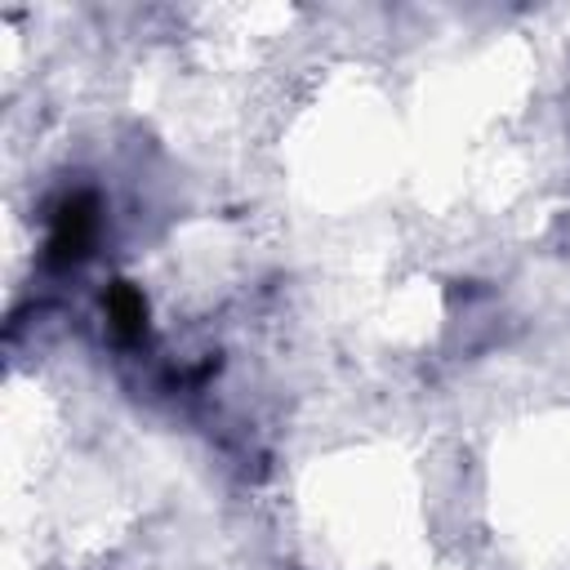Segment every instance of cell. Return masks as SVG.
Returning <instances> with one entry per match:
<instances>
[{
	"instance_id": "obj_1",
	"label": "cell",
	"mask_w": 570,
	"mask_h": 570,
	"mask_svg": "<svg viewBox=\"0 0 570 570\" xmlns=\"http://www.w3.org/2000/svg\"><path fill=\"white\" fill-rule=\"evenodd\" d=\"M94 245V200L76 196L58 209L53 218V236H49V258L53 263H76L85 249Z\"/></svg>"
},
{
	"instance_id": "obj_2",
	"label": "cell",
	"mask_w": 570,
	"mask_h": 570,
	"mask_svg": "<svg viewBox=\"0 0 570 570\" xmlns=\"http://www.w3.org/2000/svg\"><path fill=\"white\" fill-rule=\"evenodd\" d=\"M107 312H111V325H116V334L120 338H138L142 334V298L134 294V289H116L111 298H107Z\"/></svg>"
}]
</instances>
